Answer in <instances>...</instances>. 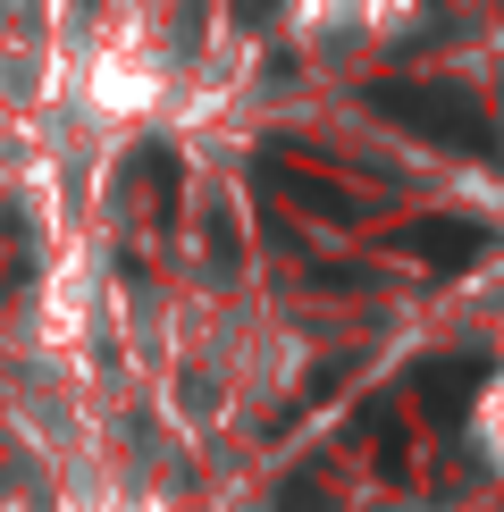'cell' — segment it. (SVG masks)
Masks as SVG:
<instances>
[{"label": "cell", "instance_id": "cell-1", "mask_svg": "<svg viewBox=\"0 0 504 512\" xmlns=\"http://www.w3.org/2000/svg\"><path fill=\"white\" fill-rule=\"evenodd\" d=\"M370 110L387 118V126H404V135L420 143H446V152H471V160H504V135H496V118L479 110L462 84H370Z\"/></svg>", "mask_w": 504, "mask_h": 512}, {"label": "cell", "instance_id": "cell-7", "mask_svg": "<svg viewBox=\"0 0 504 512\" xmlns=\"http://www.w3.org/2000/svg\"><path fill=\"white\" fill-rule=\"evenodd\" d=\"M269 9H278V0H236V17H244V26H261Z\"/></svg>", "mask_w": 504, "mask_h": 512}, {"label": "cell", "instance_id": "cell-5", "mask_svg": "<svg viewBox=\"0 0 504 512\" xmlns=\"http://www.w3.org/2000/svg\"><path fill=\"white\" fill-rule=\"evenodd\" d=\"M126 177H135L143 194H152V210H160V219H177V185H185V168H177V152H168V143H143V152L126 160Z\"/></svg>", "mask_w": 504, "mask_h": 512}, {"label": "cell", "instance_id": "cell-4", "mask_svg": "<svg viewBox=\"0 0 504 512\" xmlns=\"http://www.w3.org/2000/svg\"><path fill=\"white\" fill-rule=\"evenodd\" d=\"M269 185H278L286 202H303V210H320V219H362V202L345 194V185H328V177H303V168H286V160H269Z\"/></svg>", "mask_w": 504, "mask_h": 512}, {"label": "cell", "instance_id": "cell-6", "mask_svg": "<svg viewBox=\"0 0 504 512\" xmlns=\"http://www.w3.org/2000/svg\"><path fill=\"white\" fill-rule=\"evenodd\" d=\"M210 269H219V277L236 269V219H227V202L210 210Z\"/></svg>", "mask_w": 504, "mask_h": 512}, {"label": "cell", "instance_id": "cell-3", "mask_svg": "<svg viewBox=\"0 0 504 512\" xmlns=\"http://www.w3.org/2000/svg\"><path fill=\"white\" fill-rule=\"evenodd\" d=\"M488 370H496V361H429V370H420V395H429V412L437 420H462V403H471L479 387H488Z\"/></svg>", "mask_w": 504, "mask_h": 512}, {"label": "cell", "instance_id": "cell-2", "mask_svg": "<svg viewBox=\"0 0 504 512\" xmlns=\"http://www.w3.org/2000/svg\"><path fill=\"white\" fill-rule=\"evenodd\" d=\"M395 252H412V261H429V269H479L496 252V227L488 219H412L404 236H395Z\"/></svg>", "mask_w": 504, "mask_h": 512}]
</instances>
